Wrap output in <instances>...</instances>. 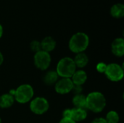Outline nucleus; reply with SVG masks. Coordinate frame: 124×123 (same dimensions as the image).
<instances>
[{"instance_id":"nucleus-10","label":"nucleus","mask_w":124,"mask_h":123,"mask_svg":"<svg viewBox=\"0 0 124 123\" xmlns=\"http://www.w3.org/2000/svg\"><path fill=\"white\" fill-rule=\"evenodd\" d=\"M70 119L75 122H81L85 120L87 117V112L85 109L82 108H73L70 109Z\"/></svg>"},{"instance_id":"nucleus-1","label":"nucleus","mask_w":124,"mask_h":123,"mask_svg":"<svg viewBox=\"0 0 124 123\" xmlns=\"http://www.w3.org/2000/svg\"><path fill=\"white\" fill-rule=\"evenodd\" d=\"M106 105V99L100 92H92L86 96V107L93 112L98 113L102 112Z\"/></svg>"},{"instance_id":"nucleus-17","label":"nucleus","mask_w":124,"mask_h":123,"mask_svg":"<svg viewBox=\"0 0 124 123\" xmlns=\"http://www.w3.org/2000/svg\"><path fill=\"white\" fill-rule=\"evenodd\" d=\"M73 104L76 108L85 109L86 107V96L82 94H77L73 99Z\"/></svg>"},{"instance_id":"nucleus-21","label":"nucleus","mask_w":124,"mask_h":123,"mask_svg":"<svg viewBox=\"0 0 124 123\" xmlns=\"http://www.w3.org/2000/svg\"><path fill=\"white\" fill-rule=\"evenodd\" d=\"M72 91H73L74 94H75L76 95H77V94H81V93L82 91H83V88H82L81 86L73 85V87Z\"/></svg>"},{"instance_id":"nucleus-5","label":"nucleus","mask_w":124,"mask_h":123,"mask_svg":"<svg viewBox=\"0 0 124 123\" xmlns=\"http://www.w3.org/2000/svg\"><path fill=\"white\" fill-rule=\"evenodd\" d=\"M105 73L109 80L115 82L120 81L124 78L123 67L116 63H112L107 65V68Z\"/></svg>"},{"instance_id":"nucleus-25","label":"nucleus","mask_w":124,"mask_h":123,"mask_svg":"<svg viewBox=\"0 0 124 123\" xmlns=\"http://www.w3.org/2000/svg\"><path fill=\"white\" fill-rule=\"evenodd\" d=\"M3 61H4V57H3V55H2V54L0 52V65H2V63H3Z\"/></svg>"},{"instance_id":"nucleus-4","label":"nucleus","mask_w":124,"mask_h":123,"mask_svg":"<svg viewBox=\"0 0 124 123\" xmlns=\"http://www.w3.org/2000/svg\"><path fill=\"white\" fill-rule=\"evenodd\" d=\"M33 96V88L28 84H24L20 86L15 92V99L20 103L25 104L28 102Z\"/></svg>"},{"instance_id":"nucleus-14","label":"nucleus","mask_w":124,"mask_h":123,"mask_svg":"<svg viewBox=\"0 0 124 123\" xmlns=\"http://www.w3.org/2000/svg\"><path fill=\"white\" fill-rule=\"evenodd\" d=\"M58 76L59 75L56 71L51 70V71L47 72L44 75V76L43 78V80H44V83H46V85L51 86V85H53L57 82Z\"/></svg>"},{"instance_id":"nucleus-22","label":"nucleus","mask_w":124,"mask_h":123,"mask_svg":"<svg viewBox=\"0 0 124 123\" xmlns=\"http://www.w3.org/2000/svg\"><path fill=\"white\" fill-rule=\"evenodd\" d=\"M70 115H71V113H70V109H67L64 110V112L62 113L63 118H69V119H70Z\"/></svg>"},{"instance_id":"nucleus-26","label":"nucleus","mask_w":124,"mask_h":123,"mask_svg":"<svg viewBox=\"0 0 124 123\" xmlns=\"http://www.w3.org/2000/svg\"><path fill=\"white\" fill-rule=\"evenodd\" d=\"M2 34H3V28L1 25V24H0V38L2 36Z\"/></svg>"},{"instance_id":"nucleus-24","label":"nucleus","mask_w":124,"mask_h":123,"mask_svg":"<svg viewBox=\"0 0 124 123\" xmlns=\"http://www.w3.org/2000/svg\"><path fill=\"white\" fill-rule=\"evenodd\" d=\"M60 123H76L75 121H73V120L71 119H69V118H62Z\"/></svg>"},{"instance_id":"nucleus-20","label":"nucleus","mask_w":124,"mask_h":123,"mask_svg":"<svg viewBox=\"0 0 124 123\" xmlns=\"http://www.w3.org/2000/svg\"><path fill=\"white\" fill-rule=\"evenodd\" d=\"M106 68H107V65L104 62H100L97 65V70L101 73H105Z\"/></svg>"},{"instance_id":"nucleus-6","label":"nucleus","mask_w":124,"mask_h":123,"mask_svg":"<svg viewBox=\"0 0 124 123\" xmlns=\"http://www.w3.org/2000/svg\"><path fill=\"white\" fill-rule=\"evenodd\" d=\"M51 63V56L48 52L40 51L34 55V64L37 68L41 70H46Z\"/></svg>"},{"instance_id":"nucleus-27","label":"nucleus","mask_w":124,"mask_h":123,"mask_svg":"<svg viewBox=\"0 0 124 123\" xmlns=\"http://www.w3.org/2000/svg\"><path fill=\"white\" fill-rule=\"evenodd\" d=\"M0 123H1V118H0Z\"/></svg>"},{"instance_id":"nucleus-7","label":"nucleus","mask_w":124,"mask_h":123,"mask_svg":"<svg viewBox=\"0 0 124 123\" xmlns=\"http://www.w3.org/2000/svg\"><path fill=\"white\" fill-rule=\"evenodd\" d=\"M49 103L43 97H37L31 101L30 104L31 110L36 115H42L49 109Z\"/></svg>"},{"instance_id":"nucleus-23","label":"nucleus","mask_w":124,"mask_h":123,"mask_svg":"<svg viewBox=\"0 0 124 123\" xmlns=\"http://www.w3.org/2000/svg\"><path fill=\"white\" fill-rule=\"evenodd\" d=\"M92 123H107V121H106V120H105V119L100 117V118H97V119L94 120L92 122Z\"/></svg>"},{"instance_id":"nucleus-9","label":"nucleus","mask_w":124,"mask_h":123,"mask_svg":"<svg viewBox=\"0 0 124 123\" xmlns=\"http://www.w3.org/2000/svg\"><path fill=\"white\" fill-rule=\"evenodd\" d=\"M112 52L117 57H122L124 54V40L122 38H116L111 45Z\"/></svg>"},{"instance_id":"nucleus-8","label":"nucleus","mask_w":124,"mask_h":123,"mask_svg":"<svg viewBox=\"0 0 124 123\" xmlns=\"http://www.w3.org/2000/svg\"><path fill=\"white\" fill-rule=\"evenodd\" d=\"M73 87V83L70 78H62L55 83V91L60 94H66L70 93Z\"/></svg>"},{"instance_id":"nucleus-18","label":"nucleus","mask_w":124,"mask_h":123,"mask_svg":"<svg viewBox=\"0 0 124 123\" xmlns=\"http://www.w3.org/2000/svg\"><path fill=\"white\" fill-rule=\"evenodd\" d=\"M106 121L108 123H118L119 122V115L115 111H110L107 114Z\"/></svg>"},{"instance_id":"nucleus-3","label":"nucleus","mask_w":124,"mask_h":123,"mask_svg":"<svg viewBox=\"0 0 124 123\" xmlns=\"http://www.w3.org/2000/svg\"><path fill=\"white\" fill-rule=\"evenodd\" d=\"M76 71V66L73 59L65 57L60 60L57 65V73L59 76L70 78Z\"/></svg>"},{"instance_id":"nucleus-16","label":"nucleus","mask_w":124,"mask_h":123,"mask_svg":"<svg viewBox=\"0 0 124 123\" xmlns=\"http://www.w3.org/2000/svg\"><path fill=\"white\" fill-rule=\"evenodd\" d=\"M110 14L113 17L121 18L124 15V6L123 4H116L111 7Z\"/></svg>"},{"instance_id":"nucleus-19","label":"nucleus","mask_w":124,"mask_h":123,"mask_svg":"<svg viewBox=\"0 0 124 123\" xmlns=\"http://www.w3.org/2000/svg\"><path fill=\"white\" fill-rule=\"evenodd\" d=\"M31 49L34 51V52H39L40 51H41V43L38 41H33L31 44Z\"/></svg>"},{"instance_id":"nucleus-11","label":"nucleus","mask_w":124,"mask_h":123,"mask_svg":"<svg viewBox=\"0 0 124 123\" xmlns=\"http://www.w3.org/2000/svg\"><path fill=\"white\" fill-rule=\"evenodd\" d=\"M87 79V75L84 70H78L76 71L72 75V82L73 85L82 86Z\"/></svg>"},{"instance_id":"nucleus-12","label":"nucleus","mask_w":124,"mask_h":123,"mask_svg":"<svg viewBox=\"0 0 124 123\" xmlns=\"http://www.w3.org/2000/svg\"><path fill=\"white\" fill-rule=\"evenodd\" d=\"M40 43H41V50L48 53L54 50L56 46V41L50 36H47L44 38L42 40V41Z\"/></svg>"},{"instance_id":"nucleus-15","label":"nucleus","mask_w":124,"mask_h":123,"mask_svg":"<svg viewBox=\"0 0 124 123\" xmlns=\"http://www.w3.org/2000/svg\"><path fill=\"white\" fill-rule=\"evenodd\" d=\"M14 96L9 94H6L0 96V107L3 109L10 107L14 103Z\"/></svg>"},{"instance_id":"nucleus-13","label":"nucleus","mask_w":124,"mask_h":123,"mask_svg":"<svg viewBox=\"0 0 124 123\" xmlns=\"http://www.w3.org/2000/svg\"><path fill=\"white\" fill-rule=\"evenodd\" d=\"M74 63L76 66V67H84L89 62V58L87 57V55L83 52L81 53H78L77 54V55L76 56L75 59H73Z\"/></svg>"},{"instance_id":"nucleus-2","label":"nucleus","mask_w":124,"mask_h":123,"mask_svg":"<svg viewBox=\"0 0 124 123\" xmlns=\"http://www.w3.org/2000/svg\"><path fill=\"white\" fill-rule=\"evenodd\" d=\"M89 38L84 33H77L74 34L69 41V48L74 53H81L86 49L89 46Z\"/></svg>"}]
</instances>
